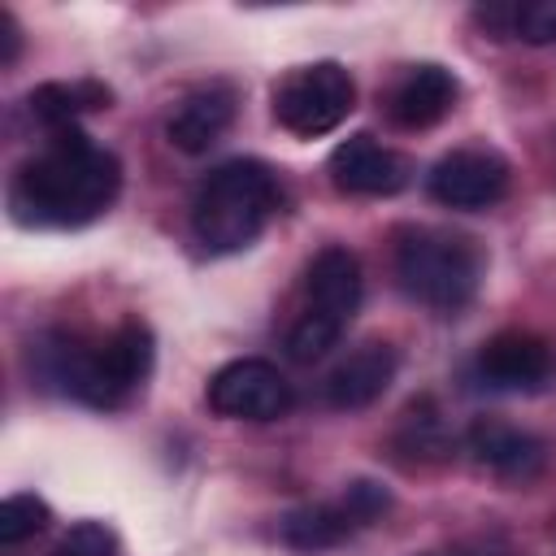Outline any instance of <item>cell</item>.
<instances>
[{"mask_svg": "<svg viewBox=\"0 0 556 556\" xmlns=\"http://www.w3.org/2000/svg\"><path fill=\"white\" fill-rule=\"evenodd\" d=\"M456 91H460V87H456L452 70H443V65H413V70L395 83L387 113H391V122L404 126V130H426V126H434V122H443V117L452 113Z\"/></svg>", "mask_w": 556, "mask_h": 556, "instance_id": "cell-13", "label": "cell"}, {"mask_svg": "<svg viewBox=\"0 0 556 556\" xmlns=\"http://www.w3.org/2000/svg\"><path fill=\"white\" fill-rule=\"evenodd\" d=\"M352 109H356V83L339 61L300 65L274 87V117L282 130L300 139H317L334 130Z\"/></svg>", "mask_w": 556, "mask_h": 556, "instance_id": "cell-5", "label": "cell"}, {"mask_svg": "<svg viewBox=\"0 0 556 556\" xmlns=\"http://www.w3.org/2000/svg\"><path fill=\"white\" fill-rule=\"evenodd\" d=\"M352 530H361L348 513L343 500L334 504H304V508H291L282 521H278V534L287 547L295 552H326V547H339Z\"/></svg>", "mask_w": 556, "mask_h": 556, "instance_id": "cell-16", "label": "cell"}, {"mask_svg": "<svg viewBox=\"0 0 556 556\" xmlns=\"http://www.w3.org/2000/svg\"><path fill=\"white\" fill-rule=\"evenodd\" d=\"M113 104V91L96 78H74V83H39L30 96H26V113L48 126V130H65L74 126V117L83 113H96V109H109Z\"/></svg>", "mask_w": 556, "mask_h": 556, "instance_id": "cell-15", "label": "cell"}, {"mask_svg": "<svg viewBox=\"0 0 556 556\" xmlns=\"http://www.w3.org/2000/svg\"><path fill=\"white\" fill-rule=\"evenodd\" d=\"M356 304H361V261L339 243L321 248L308 265V308L304 313L348 330Z\"/></svg>", "mask_w": 556, "mask_h": 556, "instance_id": "cell-11", "label": "cell"}, {"mask_svg": "<svg viewBox=\"0 0 556 556\" xmlns=\"http://www.w3.org/2000/svg\"><path fill=\"white\" fill-rule=\"evenodd\" d=\"M278 208L274 169L248 156L217 165L191 195V235L204 252H243Z\"/></svg>", "mask_w": 556, "mask_h": 556, "instance_id": "cell-3", "label": "cell"}, {"mask_svg": "<svg viewBox=\"0 0 556 556\" xmlns=\"http://www.w3.org/2000/svg\"><path fill=\"white\" fill-rule=\"evenodd\" d=\"M339 500L348 504V513H352V521H356V526H374V521H378V517L391 508L387 486H378V482H369V478L348 482V491H343Z\"/></svg>", "mask_w": 556, "mask_h": 556, "instance_id": "cell-20", "label": "cell"}, {"mask_svg": "<svg viewBox=\"0 0 556 556\" xmlns=\"http://www.w3.org/2000/svg\"><path fill=\"white\" fill-rule=\"evenodd\" d=\"M48 521H52L48 504L39 495H30V491H17V495H9L0 504V543L17 547V543L35 539L39 530H48Z\"/></svg>", "mask_w": 556, "mask_h": 556, "instance_id": "cell-17", "label": "cell"}, {"mask_svg": "<svg viewBox=\"0 0 556 556\" xmlns=\"http://www.w3.org/2000/svg\"><path fill=\"white\" fill-rule=\"evenodd\" d=\"M408 156L378 143L374 135H352L330 152V182L348 195H395L408 187Z\"/></svg>", "mask_w": 556, "mask_h": 556, "instance_id": "cell-8", "label": "cell"}, {"mask_svg": "<svg viewBox=\"0 0 556 556\" xmlns=\"http://www.w3.org/2000/svg\"><path fill=\"white\" fill-rule=\"evenodd\" d=\"M17 52H22V30H17L13 13H9V9H0V65H13V61H17Z\"/></svg>", "mask_w": 556, "mask_h": 556, "instance_id": "cell-21", "label": "cell"}, {"mask_svg": "<svg viewBox=\"0 0 556 556\" xmlns=\"http://www.w3.org/2000/svg\"><path fill=\"white\" fill-rule=\"evenodd\" d=\"M547 374H552V348L526 330H504L486 339L478 352V378L495 391H539Z\"/></svg>", "mask_w": 556, "mask_h": 556, "instance_id": "cell-9", "label": "cell"}, {"mask_svg": "<svg viewBox=\"0 0 556 556\" xmlns=\"http://www.w3.org/2000/svg\"><path fill=\"white\" fill-rule=\"evenodd\" d=\"M395 369H400V356L391 343H361L326 374V404L343 413L369 408L395 382Z\"/></svg>", "mask_w": 556, "mask_h": 556, "instance_id": "cell-10", "label": "cell"}, {"mask_svg": "<svg viewBox=\"0 0 556 556\" xmlns=\"http://www.w3.org/2000/svg\"><path fill=\"white\" fill-rule=\"evenodd\" d=\"M48 556H122V547H117V539H113L109 526H100V521H78Z\"/></svg>", "mask_w": 556, "mask_h": 556, "instance_id": "cell-18", "label": "cell"}, {"mask_svg": "<svg viewBox=\"0 0 556 556\" xmlns=\"http://www.w3.org/2000/svg\"><path fill=\"white\" fill-rule=\"evenodd\" d=\"M122 191V161L78 126L52 130L48 148L17 165L9 208L22 226H87Z\"/></svg>", "mask_w": 556, "mask_h": 556, "instance_id": "cell-1", "label": "cell"}, {"mask_svg": "<svg viewBox=\"0 0 556 556\" xmlns=\"http://www.w3.org/2000/svg\"><path fill=\"white\" fill-rule=\"evenodd\" d=\"M513 35L526 43H556V0H530L517 4Z\"/></svg>", "mask_w": 556, "mask_h": 556, "instance_id": "cell-19", "label": "cell"}, {"mask_svg": "<svg viewBox=\"0 0 556 556\" xmlns=\"http://www.w3.org/2000/svg\"><path fill=\"white\" fill-rule=\"evenodd\" d=\"M426 187L443 208L478 213V208H491V204L504 200L508 161L500 152H491V148H456L430 169Z\"/></svg>", "mask_w": 556, "mask_h": 556, "instance_id": "cell-7", "label": "cell"}, {"mask_svg": "<svg viewBox=\"0 0 556 556\" xmlns=\"http://www.w3.org/2000/svg\"><path fill=\"white\" fill-rule=\"evenodd\" d=\"M230 122H235V91L222 87V83H208V87L191 91V96L174 109L165 135H169V143H174L178 152L200 156V152H208V148L230 130Z\"/></svg>", "mask_w": 556, "mask_h": 556, "instance_id": "cell-14", "label": "cell"}, {"mask_svg": "<svg viewBox=\"0 0 556 556\" xmlns=\"http://www.w3.org/2000/svg\"><path fill=\"white\" fill-rule=\"evenodd\" d=\"M39 374L56 382L65 395L91 408H117L135 387H143L152 369V330L143 321L117 326L104 343H78L74 334H48L35 348Z\"/></svg>", "mask_w": 556, "mask_h": 556, "instance_id": "cell-2", "label": "cell"}, {"mask_svg": "<svg viewBox=\"0 0 556 556\" xmlns=\"http://www.w3.org/2000/svg\"><path fill=\"white\" fill-rule=\"evenodd\" d=\"M465 447L482 469L500 478H534L543 469V443L530 430L500 417H478L465 430Z\"/></svg>", "mask_w": 556, "mask_h": 556, "instance_id": "cell-12", "label": "cell"}, {"mask_svg": "<svg viewBox=\"0 0 556 556\" xmlns=\"http://www.w3.org/2000/svg\"><path fill=\"white\" fill-rule=\"evenodd\" d=\"M208 408L230 421H278L291 408V382L261 356L222 365L208 378Z\"/></svg>", "mask_w": 556, "mask_h": 556, "instance_id": "cell-6", "label": "cell"}, {"mask_svg": "<svg viewBox=\"0 0 556 556\" xmlns=\"http://www.w3.org/2000/svg\"><path fill=\"white\" fill-rule=\"evenodd\" d=\"M395 278L417 304L434 313H456L473 300L482 282V248L452 230H404L395 243Z\"/></svg>", "mask_w": 556, "mask_h": 556, "instance_id": "cell-4", "label": "cell"}]
</instances>
